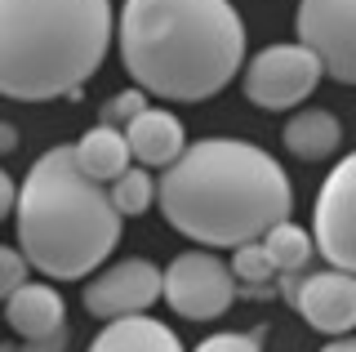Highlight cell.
<instances>
[{"label":"cell","instance_id":"cell-1","mask_svg":"<svg viewBox=\"0 0 356 352\" xmlns=\"http://www.w3.org/2000/svg\"><path fill=\"white\" fill-rule=\"evenodd\" d=\"M165 223L196 246L236 250L263 241L294 210V188L276 157L241 138H200L156 179Z\"/></svg>","mask_w":356,"mask_h":352},{"label":"cell","instance_id":"cell-2","mask_svg":"<svg viewBox=\"0 0 356 352\" xmlns=\"http://www.w3.org/2000/svg\"><path fill=\"white\" fill-rule=\"evenodd\" d=\"M120 58L138 90L170 103H200L241 72L245 23L232 0H125Z\"/></svg>","mask_w":356,"mask_h":352},{"label":"cell","instance_id":"cell-3","mask_svg":"<svg viewBox=\"0 0 356 352\" xmlns=\"http://www.w3.org/2000/svg\"><path fill=\"white\" fill-rule=\"evenodd\" d=\"M125 214L103 183L85 179L76 147H54L27 170L18 192V250L54 281H81L116 250Z\"/></svg>","mask_w":356,"mask_h":352},{"label":"cell","instance_id":"cell-4","mask_svg":"<svg viewBox=\"0 0 356 352\" xmlns=\"http://www.w3.org/2000/svg\"><path fill=\"white\" fill-rule=\"evenodd\" d=\"M111 45L107 0H0V94L76 98Z\"/></svg>","mask_w":356,"mask_h":352},{"label":"cell","instance_id":"cell-5","mask_svg":"<svg viewBox=\"0 0 356 352\" xmlns=\"http://www.w3.org/2000/svg\"><path fill=\"white\" fill-rule=\"evenodd\" d=\"M241 285L232 263H222L209 250H187L165 268V303L187 321H214L236 303Z\"/></svg>","mask_w":356,"mask_h":352},{"label":"cell","instance_id":"cell-6","mask_svg":"<svg viewBox=\"0 0 356 352\" xmlns=\"http://www.w3.org/2000/svg\"><path fill=\"white\" fill-rule=\"evenodd\" d=\"M321 76H325V67L307 45H298V40L294 45H267L245 67V98L254 107H267V112H285L316 90Z\"/></svg>","mask_w":356,"mask_h":352},{"label":"cell","instance_id":"cell-7","mask_svg":"<svg viewBox=\"0 0 356 352\" xmlns=\"http://www.w3.org/2000/svg\"><path fill=\"white\" fill-rule=\"evenodd\" d=\"M294 31L330 81L356 85V0H298Z\"/></svg>","mask_w":356,"mask_h":352},{"label":"cell","instance_id":"cell-8","mask_svg":"<svg viewBox=\"0 0 356 352\" xmlns=\"http://www.w3.org/2000/svg\"><path fill=\"white\" fill-rule=\"evenodd\" d=\"M312 241L330 268L356 272V152L343 157L321 183L312 205Z\"/></svg>","mask_w":356,"mask_h":352},{"label":"cell","instance_id":"cell-9","mask_svg":"<svg viewBox=\"0 0 356 352\" xmlns=\"http://www.w3.org/2000/svg\"><path fill=\"white\" fill-rule=\"evenodd\" d=\"M156 299H165V272L147 259H120L85 285V312L98 321L138 317Z\"/></svg>","mask_w":356,"mask_h":352},{"label":"cell","instance_id":"cell-10","mask_svg":"<svg viewBox=\"0 0 356 352\" xmlns=\"http://www.w3.org/2000/svg\"><path fill=\"white\" fill-rule=\"evenodd\" d=\"M298 312L312 330L321 335H348L356 326V272L325 268V272H307L303 294H298Z\"/></svg>","mask_w":356,"mask_h":352},{"label":"cell","instance_id":"cell-11","mask_svg":"<svg viewBox=\"0 0 356 352\" xmlns=\"http://www.w3.org/2000/svg\"><path fill=\"white\" fill-rule=\"evenodd\" d=\"M125 143L134 152V161L147 165V170H170V165L183 157L187 138H183V120L165 107H147L134 125L125 129Z\"/></svg>","mask_w":356,"mask_h":352},{"label":"cell","instance_id":"cell-12","mask_svg":"<svg viewBox=\"0 0 356 352\" xmlns=\"http://www.w3.org/2000/svg\"><path fill=\"white\" fill-rule=\"evenodd\" d=\"M89 352H183V344L165 321H152L147 312H138V317L107 321L89 344Z\"/></svg>","mask_w":356,"mask_h":352},{"label":"cell","instance_id":"cell-13","mask_svg":"<svg viewBox=\"0 0 356 352\" xmlns=\"http://www.w3.org/2000/svg\"><path fill=\"white\" fill-rule=\"evenodd\" d=\"M281 143L294 152L298 161H325V157L339 152L343 125H339V116H334V112H325V107H303V112H294V116L285 120Z\"/></svg>","mask_w":356,"mask_h":352},{"label":"cell","instance_id":"cell-14","mask_svg":"<svg viewBox=\"0 0 356 352\" xmlns=\"http://www.w3.org/2000/svg\"><path fill=\"white\" fill-rule=\"evenodd\" d=\"M63 294L54 290V285H22V290L14 294V299L5 303V321L18 330L22 339H44L54 335V330H63Z\"/></svg>","mask_w":356,"mask_h":352},{"label":"cell","instance_id":"cell-15","mask_svg":"<svg viewBox=\"0 0 356 352\" xmlns=\"http://www.w3.org/2000/svg\"><path fill=\"white\" fill-rule=\"evenodd\" d=\"M129 161H134V152L125 143V129L94 125L76 143V165H81V174L94 179V183H116L120 174L129 170Z\"/></svg>","mask_w":356,"mask_h":352},{"label":"cell","instance_id":"cell-16","mask_svg":"<svg viewBox=\"0 0 356 352\" xmlns=\"http://www.w3.org/2000/svg\"><path fill=\"white\" fill-rule=\"evenodd\" d=\"M263 250H267L276 272H307L312 255H316V241H312V232H303V227H294L285 218V223H276L263 237Z\"/></svg>","mask_w":356,"mask_h":352},{"label":"cell","instance_id":"cell-17","mask_svg":"<svg viewBox=\"0 0 356 352\" xmlns=\"http://www.w3.org/2000/svg\"><path fill=\"white\" fill-rule=\"evenodd\" d=\"M156 201V179L147 174V165H138V170H125L116 183H111V205H116L120 214H147V205Z\"/></svg>","mask_w":356,"mask_h":352},{"label":"cell","instance_id":"cell-18","mask_svg":"<svg viewBox=\"0 0 356 352\" xmlns=\"http://www.w3.org/2000/svg\"><path fill=\"white\" fill-rule=\"evenodd\" d=\"M232 272H236V285H267L276 268L267 259L263 241H245V246H236V255H232Z\"/></svg>","mask_w":356,"mask_h":352},{"label":"cell","instance_id":"cell-19","mask_svg":"<svg viewBox=\"0 0 356 352\" xmlns=\"http://www.w3.org/2000/svg\"><path fill=\"white\" fill-rule=\"evenodd\" d=\"M147 112V90H120L116 98H107L103 107V120L98 125H111V129H129L134 120Z\"/></svg>","mask_w":356,"mask_h":352},{"label":"cell","instance_id":"cell-20","mask_svg":"<svg viewBox=\"0 0 356 352\" xmlns=\"http://www.w3.org/2000/svg\"><path fill=\"white\" fill-rule=\"evenodd\" d=\"M27 255L22 250H9V246H0V303H9L14 294L27 285Z\"/></svg>","mask_w":356,"mask_h":352},{"label":"cell","instance_id":"cell-21","mask_svg":"<svg viewBox=\"0 0 356 352\" xmlns=\"http://www.w3.org/2000/svg\"><path fill=\"white\" fill-rule=\"evenodd\" d=\"M192 352H259V339L254 335H209Z\"/></svg>","mask_w":356,"mask_h":352},{"label":"cell","instance_id":"cell-22","mask_svg":"<svg viewBox=\"0 0 356 352\" xmlns=\"http://www.w3.org/2000/svg\"><path fill=\"white\" fill-rule=\"evenodd\" d=\"M18 352H67V326L54 330V335H44V339H27Z\"/></svg>","mask_w":356,"mask_h":352},{"label":"cell","instance_id":"cell-23","mask_svg":"<svg viewBox=\"0 0 356 352\" xmlns=\"http://www.w3.org/2000/svg\"><path fill=\"white\" fill-rule=\"evenodd\" d=\"M303 277L307 272H281V299L289 307H298V294H303Z\"/></svg>","mask_w":356,"mask_h":352},{"label":"cell","instance_id":"cell-24","mask_svg":"<svg viewBox=\"0 0 356 352\" xmlns=\"http://www.w3.org/2000/svg\"><path fill=\"white\" fill-rule=\"evenodd\" d=\"M9 210H18V192H14V179L0 170V218H5Z\"/></svg>","mask_w":356,"mask_h":352},{"label":"cell","instance_id":"cell-25","mask_svg":"<svg viewBox=\"0 0 356 352\" xmlns=\"http://www.w3.org/2000/svg\"><path fill=\"white\" fill-rule=\"evenodd\" d=\"M14 147H18V129L0 120V152H14Z\"/></svg>","mask_w":356,"mask_h":352},{"label":"cell","instance_id":"cell-26","mask_svg":"<svg viewBox=\"0 0 356 352\" xmlns=\"http://www.w3.org/2000/svg\"><path fill=\"white\" fill-rule=\"evenodd\" d=\"M321 352H356V339H348V335H339L330 348H321Z\"/></svg>","mask_w":356,"mask_h":352},{"label":"cell","instance_id":"cell-27","mask_svg":"<svg viewBox=\"0 0 356 352\" xmlns=\"http://www.w3.org/2000/svg\"><path fill=\"white\" fill-rule=\"evenodd\" d=\"M0 352H18V348H14V344H0Z\"/></svg>","mask_w":356,"mask_h":352}]
</instances>
